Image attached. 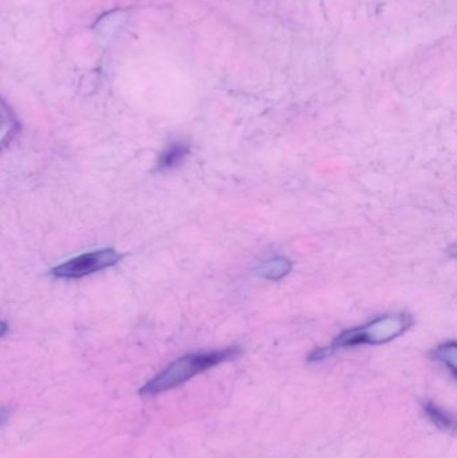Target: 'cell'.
Returning <instances> with one entry per match:
<instances>
[{"instance_id": "obj_7", "label": "cell", "mask_w": 457, "mask_h": 458, "mask_svg": "<svg viewBox=\"0 0 457 458\" xmlns=\"http://www.w3.org/2000/svg\"><path fill=\"white\" fill-rule=\"evenodd\" d=\"M434 358L445 366L448 370L456 377V344L455 342H448L442 344L434 352Z\"/></svg>"}, {"instance_id": "obj_1", "label": "cell", "mask_w": 457, "mask_h": 458, "mask_svg": "<svg viewBox=\"0 0 457 458\" xmlns=\"http://www.w3.org/2000/svg\"><path fill=\"white\" fill-rule=\"evenodd\" d=\"M238 354V349L230 347V349L184 355L166 366L155 378L145 384L144 387L140 390V394L142 397H155L161 393L168 392V390L174 389V387L190 381L193 377L215 368L219 363L235 358Z\"/></svg>"}, {"instance_id": "obj_3", "label": "cell", "mask_w": 457, "mask_h": 458, "mask_svg": "<svg viewBox=\"0 0 457 458\" xmlns=\"http://www.w3.org/2000/svg\"><path fill=\"white\" fill-rule=\"evenodd\" d=\"M123 256L115 250H99L82 253L59 264L51 271L58 279H80L88 275L96 274L102 269L115 266Z\"/></svg>"}, {"instance_id": "obj_5", "label": "cell", "mask_w": 457, "mask_h": 458, "mask_svg": "<svg viewBox=\"0 0 457 458\" xmlns=\"http://www.w3.org/2000/svg\"><path fill=\"white\" fill-rule=\"evenodd\" d=\"M190 152V147L185 142H173L158 157V171H171V169L177 168L188 157Z\"/></svg>"}, {"instance_id": "obj_4", "label": "cell", "mask_w": 457, "mask_h": 458, "mask_svg": "<svg viewBox=\"0 0 457 458\" xmlns=\"http://www.w3.org/2000/svg\"><path fill=\"white\" fill-rule=\"evenodd\" d=\"M292 268V261L279 256V258L267 259V260L262 261L255 268V272H257L258 276L263 277V279L276 282V280L284 279L286 275H289Z\"/></svg>"}, {"instance_id": "obj_10", "label": "cell", "mask_w": 457, "mask_h": 458, "mask_svg": "<svg viewBox=\"0 0 457 458\" xmlns=\"http://www.w3.org/2000/svg\"><path fill=\"white\" fill-rule=\"evenodd\" d=\"M3 420H4V413H3L2 411H0V422H2Z\"/></svg>"}, {"instance_id": "obj_2", "label": "cell", "mask_w": 457, "mask_h": 458, "mask_svg": "<svg viewBox=\"0 0 457 458\" xmlns=\"http://www.w3.org/2000/svg\"><path fill=\"white\" fill-rule=\"evenodd\" d=\"M412 325V318L408 314L385 315L373 322L360 327L343 331L327 349L319 350L313 360L327 357L333 350L345 347L362 346V344H383L394 341L404 334Z\"/></svg>"}, {"instance_id": "obj_6", "label": "cell", "mask_w": 457, "mask_h": 458, "mask_svg": "<svg viewBox=\"0 0 457 458\" xmlns=\"http://www.w3.org/2000/svg\"><path fill=\"white\" fill-rule=\"evenodd\" d=\"M19 123L13 110L0 101V149L4 148L18 133Z\"/></svg>"}, {"instance_id": "obj_8", "label": "cell", "mask_w": 457, "mask_h": 458, "mask_svg": "<svg viewBox=\"0 0 457 458\" xmlns=\"http://www.w3.org/2000/svg\"><path fill=\"white\" fill-rule=\"evenodd\" d=\"M427 413L429 414L432 420H434L435 424L439 425V427L445 428H453V421L440 411L439 408H436L435 405H427Z\"/></svg>"}, {"instance_id": "obj_9", "label": "cell", "mask_w": 457, "mask_h": 458, "mask_svg": "<svg viewBox=\"0 0 457 458\" xmlns=\"http://www.w3.org/2000/svg\"><path fill=\"white\" fill-rule=\"evenodd\" d=\"M7 323L5 322H0V336L4 335L5 333H7Z\"/></svg>"}]
</instances>
